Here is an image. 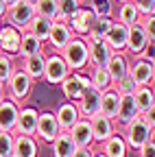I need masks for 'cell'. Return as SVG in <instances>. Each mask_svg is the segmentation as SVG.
<instances>
[{
	"instance_id": "obj_1",
	"label": "cell",
	"mask_w": 155,
	"mask_h": 157,
	"mask_svg": "<svg viewBox=\"0 0 155 157\" xmlns=\"http://www.w3.org/2000/svg\"><path fill=\"white\" fill-rule=\"evenodd\" d=\"M64 57L66 66L70 68V72H85L90 68V55H87V42L85 37H72L70 42L61 48L59 52Z\"/></svg>"
},
{
	"instance_id": "obj_2",
	"label": "cell",
	"mask_w": 155,
	"mask_h": 157,
	"mask_svg": "<svg viewBox=\"0 0 155 157\" xmlns=\"http://www.w3.org/2000/svg\"><path fill=\"white\" fill-rule=\"evenodd\" d=\"M120 135H122L127 148L138 153L149 140H153V127L144 120V116H135L129 124L122 127V133Z\"/></svg>"
},
{
	"instance_id": "obj_3",
	"label": "cell",
	"mask_w": 155,
	"mask_h": 157,
	"mask_svg": "<svg viewBox=\"0 0 155 157\" xmlns=\"http://www.w3.org/2000/svg\"><path fill=\"white\" fill-rule=\"evenodd\" d=\"M33 83L35 81H31L29 78V74L22 70V68H15L13 72H11V76H9V81L5 83V92H7V98H11L13 103H24L26 98L31 96V92H33Z\"/></svg>"
},
{
	"instance_id": "obj_4",
	"label": "cell",
	"mask_w": 155,
	"mask_h": 157,
	"mask_svg": "<svg viewBox=\"0 0 155 157\" xmlns=\"http://www.w3.org/2000/svg\"><path fill=\"white\" fill-rule=\"evenodd\" d=\"M59 135V124H57V118H55V111L50 109H44L37 116V124H35V140L37 142H44V144H50L55 137Z\"/></svg>"
},
{
	"instance_id": "obj_5",
	"label": "cell",
	"mask_w": 155,
	"mask_h": 157,
	"mask_svg": "<svg viewBox=\"0 0 155 157\" xmlns=\"http://www.w3.org/2000/svg\"><path fill=\"white\" fill-rule=\"evenodd\" d=\"M68 74H70V68L66 66L64 57L59 52L46 55V59H44V78L42 81H46L50 85H59Z\"/></svg>"
},
{
	"instance_id": "obj_6",
	"label": "cell",
	"mask_w": 155,
	"mask_h": 157,
	"mask_svg": "<svg viewBox=\"0 0 155 157\" xmlns=\"http://www.w3.org/2000/svg\"><path fill=\"white\" fill-rule=\"evenodd\" d=\"M85 42H87V55H90V68H105L114 55V50L107 46V42L96 35H87Z\"/></svg>"
},
{
	"instance_id": "obj_7",
	"label": "cell",
	"mask_w": 155,
	"mask_h": 157,
	"mask_svg": "<svg viewBox=\"0 0 155 157\" xmlns=\"http://www.w3.org/2000/svg\"><path fill=\"white\" fill-rule=\"evenodd\" d=\"M129 74L135 83L140 85H153V78H155V63L149 61L144 57H133L129 59Z\"/></svg>"
},
{
	"instance_id": "obj_8",
	"label": "cell",
	"mask_w": 155,
	"mask_h": 157,
	"mask_svg": "<svg viewBox=\"0 0 155 157\" xmlns=\"http://www.w3.org/2000/svg\"><path fill=\"white\" fill-rule=\"evenodd\" d=\"M94 20H96V13H94L90 7H83V5H81V9L76 11L74 15H70L66 22H68L72 35H76V37H87L90 31H92V26H94Z\"/></svg>"
},
{
	"instance_id": "obj_9",
	"label": "cell",
	"mask_w": 155,
	"mask_h": 157,
	"mask_svg": "<svg viewBox=\"0 0 155 157\" xmlns=\"http://www.w3.org/2000/svg\"><path fill=\"white\" fill-rule=\"evenodd\" d=\"M59 87H61V94L66 96V101H76L87 87H90V78H87V74H83V72H70L64 81L59 83Z\"/></svg>"
},
{
	"instance_id": "obj_10",
	"label": "cell",
	"mask_w": 155,
	"mask_h": 157,
	"mask_svg": "<svg viewBox=\"0 0 155 157\" xmlns=\"http://www.w3.org/2000/svg\"><path fill=\"white\" fill-rule=\"evenodd\" d=\"M33 15H35V7H33L31 2H26V0H20L17 5H13V7L7 9L5 20H7V24H11V26H15V29L24 31Z\"/></svg>"
},
{
	"instance_id": "obj_11",
	"label": "cell",
	"mask_w": 155,
	"mask_h": 157,
	"mask_svg": "<svg viewBox=\"0 0 155 157\" xmlns=\"http://www.w3.org/2000/svg\"><path fill=\"white\" fill-rule=\"evenodd\" d=\"M70 137L76 148H92L94 146V135H92V122L90 118H79L72 127H70Z\"/></svg>"
},
{
	"instance_id": "obj_12",
	"label": "cell",
	"mask_w": 155,
	"mask_h": 157,
	"mask_svg": "<svg viewBox=\"0 0 155 157\" xmlns=\"http://www.w3.org/2000/svg\"><path fill=\"white\" fill-rule=\"evenodd\" d=\"M74 105H76V111H79V116L81 118H92V116H96L99 113V105H101V92L99 90H94L92 85L76 98L74 101Z\"/></svg>"
},
{
	"instance_id": "obj_13",
	"label": "cell",
	"mask_w": 155,
	"mask_h": 157,
	"mask_svg": "<svg viewBox=\"0 0 155 157\" xmlns=\"http://www.w3.org/2000/svg\"><path fill=\"white\" fill-rule=\"evenodd\" d=\"M20 37H22L20 29H15V26L2 22V26H0V52H5L9 57H17Z\"/></svg>"
},
{
	"instance_id": "obj_14",
	"label": "cell",
	"mask_w": 155,
	"mask_h": 157,
	"mask_svg": "<svg viewBox=\"0 0 155 157\" xmlns=\"http://www.w3.org/2000/svg\"><path fill=\"white\" fill-rule=\"evenodd\" d=\"M146 44H149V39H146V35H144V31H142L140 22L131 24V26H129V37H127V48H125V55H127L129 59L140 57V55H142V50L146 48Z\"/></svg>"
},
{
	"instance_id": "obj_15",
	"label": "cell",
	"mask_w": 155,
	"mask_h": 157,
	"mask_svg": "<svg viewBox=\"0 0 155 157\" xmlns=\"http://www.w3.org/2000/svg\"><path fill=\"white\" fill-rule=\"evenodd\" d=\"M37 116H40V109H35V107H31V105H29V107H20L13 133H20V135H35Z\"/></svg>"
},
{
	"instance_id": "obj_16",
	"label": "cell",
	"mask_w": 155,
	"mask_h": 157,
	"mask_svg": "<svg viewBox=\"0 0 155 157\" xmlns=\"http://www.w3.org/2000/svg\"><path fill=\"white\" fill-rule=\"evenodd\" d=\"M127 37H129V26H125V24H120V22H116V20H114V24L109 26V31L105 33L103 39L107 42V46L114 52H125Z\"/></svg>"
},
{
	"instance_id": "obj_17",
	"label": "cell",
	"mask_w": 155,
	"mask_h": 157,
	"mask_svg": "<svg viewBox=\"0 0 155 157\" xmlns=\"http://www.w3.org/2000/svg\"><path fill=\"white\" fill-rule=\"evenodd\" d=\"M40 155V144L33 135H20L13 133V153L11 157H37Z\"/></svg>"
},
{
	"instance_id": "obj_18",
	"label": "cell",
	"mask_w": 155,
	"mask_h": 157,
	"mask_svg": "<svg viewBox=\"0 0 155 157\" xmlns=\"http://www.w3.org/2000/svg\"><path fill=\"white\" fill-rule=\"evenodd\" d=\"M72 37H74V35H72V31H70L68 22H52L46 42L50 44V48H52L55 52H61V48L70 42Z\"/></svg>"
},
{
	"instance_id": "obj_19",
	"label": "cell",
	"mask_w": 155,
	"mask_h": 157,
	"mask_svg": "<svg viewBox=\"0 0 155 157\" xmlns=\"http://www.w3.org/2000/svg\"><path fill=\"white\" fill-rule=\"evenodd\" d=\"M55 118L57 124H59V131H70V127L79 120V111H76V105L72 101H61L59 107L55 109Z\"/></svg>"
},
{
	"instance_id": "obj_20",
	"label": "cell",
	"mask_w": 155,
	"mask_h": 157,
	"mask_svg": "<svg viewBox=\"0 0 155 157\" xmlns=\"http://www.w3.org/2000/svg\"><path fill=\"white\" fill-rule=\"evenodd\" d=\"M131 96H133L135 109H138L140 116H144V113H153V109H155L153 85H140V87H135V92H133Z\"/></svg>"
},
{
	"instance_id": "obj_21",
	"label": "cell",
	"mask_w": 155,
	"mask_h": 157,
	"mask_svg": "<svg viewBox=\"0 0 155 157\" xmlns=\"http://www.w3.org/2000/svg\"><path fill=\"white\" fill-rule=\"evenodd\" d=\"M17 111H20V105L13 103L11 98H5V101L0 103V131L13 133L15 120H17Z\"/></svg>"
},
{
	"instance_id": "obj_22",
	"label": "cell",
	"mask_w": 155,
	"mask_h": 157,
	"mask_svg": "<svg viewBox=\"0 0 155 157\" xmlns=\"http://www.w3.org/2000/svg\"><path fill=\"white\" fill-rule=\"evenodd\" d=\"M90 122H92V135H94V144H103L109 135H114V120H109V118L101 116V113H96L90 118Z\"/></svg>"
},
{
	"instance_id": "obj_23",
	"label": "cell",
	"mask_w": 155,
	"mask_h": 157,
	"mask_svg": "<svg viewBox=\"0 0 155 157\" xmlns=\"http://www.w3.org/2000/svg\"><path fill=\"white\" fill-rule=\"evenodd\" d=\"M118 105H120V94L114 87H107L101 92V105H99V113L114 120L116 113H118Z\"/></svg>"
},
{
	"instance_id": "obj_24",
	"label": "cell",
	"mask_w": 155,
	"mask_h": 157,
	"mask_svg": "<svg viewBox=\"0 0 155 157\" xmlns=\"http://www.w3.org/2000/svg\"><path fill=\"white\" fill-rule=\"evenodd\" d=\"M44 52V42L37 39L33 33H29L26 29L22 31V37H20V48H17V57L20 59H26V57H33V55H42Z\"/></svg>"
},
{
	"instance_id": "obj_25",
	"label": "cell",
	"mask_w": 155,
	"mask_h": 157,
	"mask_svg": "<svg viewBox=\"0 0 155 157\" xmlns=\"http://www.w3.org/2000/svg\"><path fill=\"white\" fill-rule=\"evenodd\" d=\"M105 70H107V74L111 78V85H114L116 81H120V78L129 72V57L125 52H114L111 59L107 61V66H105Z\"/></svg>"
},
{
	"instance_id": "obj_26",
	"label": "cell",
	"mask_w": 155,
	"mask_h": 157,
	"mask_svg": "<svg viewBox=\"0 0 155 157\" xmlns=\"http://www.w3.org/2000/svg\"><path fill=\"white\" fill-rule=\"evenodd\" d=\"M99 151H101L105 157H129V148H127V144H125V140H122L120 133L109 135L107 140L101 144Z\"/></svg>"
},
{
	"instance_id": "obj_27",
	"label": "cell",
	"mask_w": 155,
	"mask_h": 157,
	"mask_svg": "<svg viewBox=\"0 0 155 157\" xmlns=\"http://www.w3.org/2000/svg\"><path fill=\"white\" fill-rule=\"evenodd\" d=\"M135 116H140L138 109H135V103H133V96H120V105H118V113H116L114 122L118 124L120 129L125 124H129Z\"/></svg>"
},
{
	"instance_id": "obj_28",
	"label": "cell",
	"mask_w": 155,
	"mask_h": 157,
	"mask_svg": "<svg viewBox=\"0 0 155 157\" xmlns=\"http://www.w3.org/2000/svg\"><path fill=\"white\" fill-rule=\"evenodd\" d=\"M74 142L68 131H59V135L50 142V151H52V157H72L74 153Z\"/></svg>"
},
{
	"instance_id": "obj_29",
	"label": "cell",
	"mask_w": 155,
	"mask_h": 157,
	"mask_svg": "<svg viewBox=\"0 0 155 157\" xmlns=\"http://www.w3.org/2000/svg\"><path fill=\"white\" fill-rule=\"evenodd\" d=\"M44 59H46L44 52L22 59V70L29 74L31 81H42V78H44Z\"/></svg>"
},
{
	"instance_id": "obj_30",
	"label": "cell",
	"mask_w": 155,
	"mask_h": 157,
	"mask_svg": "<svg viewBox=\"0 0 155 157\" xmlns=\"http://www.w3.org/2000/svg\"><path fill=\"white\" fill-rule=\"evenodd\" d=\"M50 26H52V20L44 17V15H33L31 17V22L26 24V31L33 33L37 39H42V42H46L48 39V33H50Z\"/></svg>"
},
{
	"instance_id": "obj_31",
	"label": "cell",
	"mask_w": 155,
	"mask_h": 157,
	"mask_svg": "<svg viewBox=\"0 0 155 157\" xmlns=\"http://www.w3.org/2000/svg\"><path fill=\"white\" fill-rule=\"evenodd\" d=\"M116 22H120L125 26H131L135 22H140V13H138V9H135V5L131 0L118 5V9H116Z\"/></svg>"
},
{
	"instance_id": "obj_32",
	"label": "cell",
	"mask_w": 155,
	"mask_h": 157,
	"mask_svg": "<svg viewBox=\"0 0 155 157\" xmlns=\"http://www.w3.org/2000/svg\"><path fill=\"white\" fill-rule=\"evenodd\" d=\"M87 78H90V85H92L94 90H99V92L111 87V78H109V74H107L105 68H90Z\"/></svg>"
},
{
	"instance_id": "obj_33",
	"label": "cell",
	"mask_w": 155,
	"mask_h": 157,
	"mask_svg": "<svg viewBox=\"0 0 155 157\" xmlns=\"http://www.w3.org/2000/svg\"><path fill=\"white\" fill-rule=\"evenodd\" d=\"M81 0H57V7H59V15H57L52 22H66L70 15H74L81 9Z\"/></svg>"
},
{
	"instance_id": "obj_34",
	"label": "cell",
	"mask_w": 155,
	"mask_h": 157,
	"mask_svg": "<svg viewBox=\"0 0 155 157\" xmlns=\"http://www.w3.org/2000/svg\"><path fill=\"white\" fill-rule=\"evenodd\" d=\"M35 13L37 15H44L48 20H55L59 15V7H57V0H35Z\"/></svg>"
},
{
	"instance_id": "obj_35",
	"label": "cell",
	"mask_w": 155,
	"mask_h": 157,
	"mask_svg": "<svg viewBox=\"0 0 155 157\" xmlns=\"http://www.w3.org/2000/svg\"><path fill=\"white\" fill-rule=\"evenodd\" d=\"M111 87H114L116 92H118L120 96H131V94L135 92V87H138V83H135L133 78H131V74L127 72V74H125V76L120 78V81H116V83H114Z\"/></svg>"
},
{
	"instance_id": "obj_36",
	"label": "cell",
	"mask_w": 155,
	"mask_h": 157,
	"mask_svg": "<svg viewBox=\"0 0 155 157\" xmlns=\"http://www.w3.org/2000/svg\"><path fill=\"white\" fill-rule=\"evenodd\" d=\"M114 24V17L109 15H96L94 20V26L90 31V35H96V37H105V33L109 31V26Z\"/></svg>"
},
{
	"instance_id": "obj_37",
	"label": "cell",
	"mask_w": 155,
	"mask_h": 157,
	"mask_svg": "<svg viewBox=\"0 0 155 157\" xmlns=\"http://www.w3.org/2000/svg\"><path fill=\"white\" fill-rule=\"evenodd\" d=\"M13 70H15L13 57L5 55V52H0V85H5V83L9 81V76H11Z\"/></svg>"
},
{
	"instance_id": "obj_38",
	"label": "cell",
	"mask_w": 155,
	"mask_h": 157,
	"mask_svg": "<svg viewBox=\"0 0 155 157\" xmlns=\"http://www.w3.org/2000/svg\"><path fill=\"white\" fill-rule=\"evenodd\" d=\"M87 7L96 15H109V17H114V2H111V0H90Z\"/></svg>"
},
{
	"instance_id": "obj_39",
	"label": "cell",
	"mask_w": 155,
	"mask_h": 157,
	"mask_svg": "<svg viewBox=\"0 0 155 157\" xmlns=\"http://www.w3.org/2000/svg\"><path fill=\"white\" fill-rule=\"evenodd\" d=\"M140 26H142V31H144V35H146L149 42H155V13L142 15L140 17Z\"/></svg>"
},
{
	"instance_id": "obj_40",
	"label": "cell",
	"mask_w": 155,
	"mask_h": 157,
	"mask_svg": "<svg viewBox=\"0 0 155 157\" xmlns=\"http://www.w3.org/2000/svg\"><path fill=\"white\" fill-rule=\"evenodd\" d=\"M13 153V133L0 131V157H11Z\"/></svg>"
},
{
	"instance_id": "obj_41",
	"label": "cell",
	"mask_w": 155,
	"mask_h": 157,
	"mask_svg": "<svg viewBox=\"0 0 155 157\" xmlns=\"http://www.w3.org/2000/svg\"><path fill=\"white\" fill-rule=\"evenodd\" d=\"M131 2L135 5V9H138L140 17H142V15L155 13V0H131Z\"/></svg>"
},
{
	"instance_id": "obj_42",
	"label": "cell",
	"mask_w": 155,
	"mask_h": 157,
	"mask_svg": "<svg viewBox=\"0 0 155 157\" xmlns=\"http://www.w3.org/2000/svg\"><path fill=\"white\" fill-rule=\"evenodd\" d=\"M138 157H155V142L149 140V142L138 151Z\"/></svg>"
},
{
	"instance_id": "obj_43",
	"label": "cell",
	"mask_w": 155,
	"mask_h": 157,
	"mask_svg": "<svg viewBox=\"0 0 155 157\" xmlns=\"http://www.w3.org/2000/svg\"><path fill=\"white\" fill-rule=\"evenodd\" d=\"M72 157H92V148H74Z\"/></svg>"
},
{
	"instance_id": "obj_44",
	"label": "cell",
	"mask_w": 155,
	"mask_h": 157,
	"mask_svg": "<svg viewBox=\"0 0 155 157\" xmlns=\"http://www.w3.org/2000/svg\"><path fill=\"white\" fill-rule=\"evenodd\" d=\"M7 9H9V7H7V5L2 2V0H0V20H2V22H5V15H7Z\"/></svg>"
},
{
	"instance_id": "obj_45",
	"label": "cell",
	"mask_w": 155,
	"mask_h": 157,
	"mask_svg": "<svg viewBox=\"0 0 155 157\" xmlns=\"http://www.w3.org/2000/svg\"><path fill=\"white\" fill-rule=\"evenodd\" d=\"M7 98V92H5V85H0V103Z\"/></svg>"
},
{
	"instance_id": "obj_46",
	"label": "cell",
	"mask_w": 155,
	"mask_h": 157,
	"mask_svg": "<svg viewBox=\"0 0 155 157\" xmlns=\"http://www.w3.org/2000/svg\"><path fill=\"white\" fill-rule=\"evenodd\" d=\"M2 2H5L7 7H13V5H17V2H20V0H2Z\"/></svg>"
},
{
	"instance_id": "obj_47",
	"label": "cell",
	"mask_w": 155,
	"mask_h": 157,
	"mask_svg": "<svg viewBox=\"0 0 155 157\" xmlns=\"http://www.w3.org/2000/svg\"><path fill=\"white\" fill-rule=\"evenodd\" d=\"M92 157H105V155H103L101 151H92Z\"/></svg>"
},
{
	"instance_id": "obj_48",
	"label": "cell",
	"mask_w": 155,
	"mask_h": 157,
	"mask_svg": "<svg viewBox=\"0 0 155 157\" xmlns=\"http://www.w3.org/2000/svg\"><path fill=\"white\" fill-rule=\"evenodd\" d=\"M116 2H118V5H122V2H129V0H116Z\"/></svg>"
},
{
	"instance_id": "obj_49",
	"label": "cell",
	"mask_w": 155,
	"mask_h": 157,
	"mask_svg": "<svg viewBox=\"0 0 155 157\" xmlns=\"http://www.w3.org/2000/svg\"><path fill=\"white\" fill-rule=\"evenodd\" d=\"M26 2H31V5H35V0H26Z\"/></svg>"
},
{
	"instance_id": "obj_50",
	"label": "cell",
	"mask_w": 155,
	"mask_h": 157,
	"mask_svg": "<svg viewBox=\"0 0 155 157\" xmlns=\"http://www.w3.org/2000/svg\"><path fill=\"white\" fill-rule=\"evenodd\" d=\"M0 26H2V20H0Z\"/></svg>"
},
{
	"instance_id": "obj_51",
	"label": "cell",
	"mask_w": 155,
	"mask_h": 157,
	"mask_svg": "<svg viewBox=\"0 0 155 157\" xmlns=\"http://www.w3.org/2000/svg\"><path fill=\"white\" fill-rule=\"evenodd\" d=\"M81 2H83V0H81Z\"/></svg>"
}]
</instances>
